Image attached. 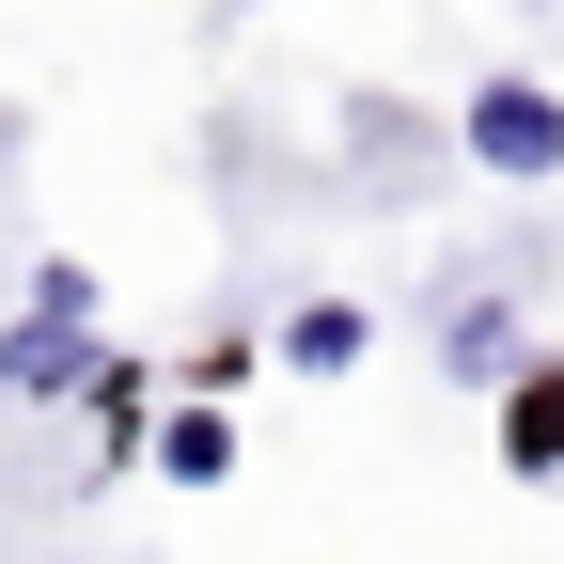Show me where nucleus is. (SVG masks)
<instances>
[{
  "label": "nucleus",
  "mask_w": 564,
  "mask_h": 564,
  "mask_svg": "<svg viewBox=\"0 0 564 564\" xmlns=\"http://www.w3.org/2000/svg\"><path fill=\"white\" fill-rule=\"evenodd\" d=\"M95 361H110V345H95V314H63V299H17V329H0V408H63Z\"/></svg>",
  "instance_id": "nucleus-1"
},
{
  "label": "nucleus",
  "mask_w": 564,
  "mask_h": 564,
  "mask_svg": "<svg viewBox=\"0 0 564 564\" xmlns=\"http://www.w3.org/2000/svg\"><path fill=\"white\" fill-rule=\"evenodd\" d=\"M455 141H470V158L502 173V188H549V173H564V95H533V79H486Z\"/></svg>",
  "instance_id": "nucleus-2"
},
{
  "label": "nucleus",
  "mask_w": 564,
  "mask_h": 564,
  "mask_svg": "<svg viewBox=\"0 0 564 564\" xmlns=\"http://www.w3.org/2000/svg\"><path fill=\"white\" fill-rule=\"evenodd\" d=\"M502 470L518 486H564V361H518L502 377Z\"/></svg>",
  "instance_id": "nucleus-3"
},
{
  "label": "nucleus",
  "mask_w": 564,
  "mask_h": 564,
  "mask_svg": "<svg viewBox=\"0 0 564 564\" xmlns=\"http://www.w3.org/2000/svg\"><path fill=\"white\" fill-rule=\"evenodd\" d=\"M518 361H533V329H518V299H455V314H440V377H455V392H502Z\"/></svg>",
  "instance_id": "nucleus-4"
},
{
  "label": "nucleus",
  "mask_w": 564,
  "mask_h": 564,
  "mask_svg": "<svg viewBox=\"0 0 564 564\" xmlns=\"http://www.w3.org/2000/svg\"><path fill=\"white\" fill-rule=\"evenodd\" d=\"M361 345H377V314H361V299H299V314H282V377H345Z\"/></svg>",
  "instance_id": "nucleus-5"
},
{
  "label": "nucleus",
  "mask_w": 564,
  "mask_h": 564,
  "mask_svg": "<svg viewBox=\"0 0 564 564\" xmlns=\"http://www.w3.org/2000/svg\"><path fill=\"white\" fill-rule=\"evenodd\" d=\"M220 470H236V423H220V392L158 408V486H220Z\"/></svg>",
  "instance_id": "nucleus-6"
}]
</instances>
